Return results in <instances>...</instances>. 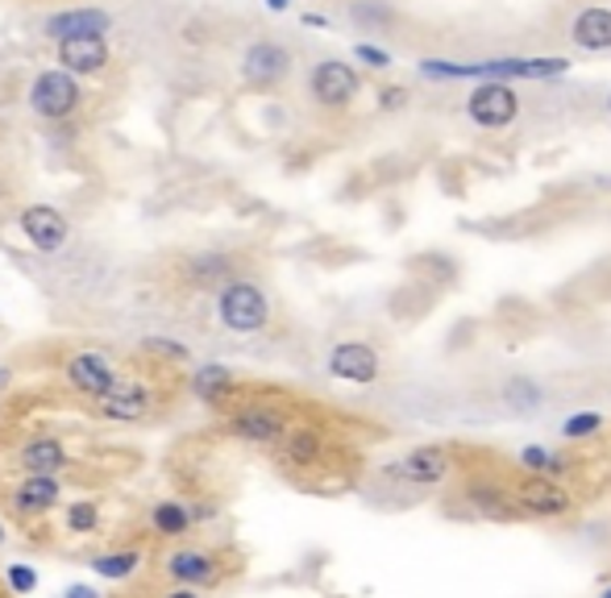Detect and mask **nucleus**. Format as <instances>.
<instances>
[{"label":"nucleus","mask_w":611,"mask_h":598,"mask_svg":"<svg viewBox=\"0 0 611 598\" xmlns=\"http://www.w3.org/2000/svg\"><path fill=\"white\" fill-rule=\"evenodd\" d=\"M138 466V449L105 445L71 424H50L43 412L13 399L0 403V474H96L121 482Z\"/></svg>","instance_id":"f257e3e1"},{"label":"nucleus","mask_w":611,"mask_h":598,"mask_svg":"<svg viewBox=\"0 0 611 598\" xmlns=\"http://www.w3.org/2000/svg\"><path fill=\"white\" fill-rule=\"evenodd\" d=\"M184 395H188V366H171L138 350H126V366L117 374V383L84 415L113 429H150V424H163Z\"/></svg>","instance_id":"f03ea898"},{"label":"nucleus","mask_w":611,"mask_h":598,"mask_svg":"<svg viewBox=\"0 0 611 598\" xmlns=\"http://www.w3.org/2000/svg\"><path fill=\"white\" fill-rule=\"evenodd\" d=\"M271 466L279 478H287L295 491L308 495H338L345 486H354L359 454H350V445L325 415H299L287 433L279 436L271 454Z\"/></svg>","instance_id":"7ed1b4c3"},{"label":"nucleus","mask_w":611,"mask_h":598,"mask_svg":"<svg viewBox=\"0 0 611 598\" xmlns=\"http://www.w3.org/2000/svg\"><path fill=\"white\" fill-rule=\"evenodd\" d=\"M304 412L308 408L295 395L242 378L237 391L230 395V403L212 415H216V433L225 441L242 445V449H254V454H271L279 445V436L287 433Z\"/></svg>","instance_id":"20e7f679"},{"label":"nucleus","mask_w":611,"mask_h":598,"mask_svg":"<svg viewBox=\"0 0 611 598\" xmlns=\"http://www.w3.org/2000/svg\"><path fill=\"white\" fill-rule=\"evenodd\" d=\"M146 574L175 586H188L200 595L212 590H225L230 582H237L246 574V553L221 537H188V540H171L150 549Z\"/></svg>","instance_id":"39448f33"},{"label":"nucleus","mask_w":611,"mask_h":598,"mask_svg":"<svg viewBox=\"0 0 611 598\" xmlns=\"http://www.w3.org/2000/svg\"><path fill=\"white\" fill-rule=\"evenodd\" d=\"M126 516L129 507L108 499V491H80V495L67 499L63 507L34 532V540H25V544H34L43 553H84L87 558V553H96L101 544L117 537Z\"/></svg>","instance_id":"423d86ee"},{"label":"nucleus","mask_w":611,"mask_h":598,"mask_svg":"<svg viewBox=\"0 0 611 598\" xmlns=\"http://www.w3.org/2000/svg\"><path fill=\"white\" fill-rule=\"evenodd\" d=\"M117 482L96 474H0V519L34 540V532L80 491H113Z\"/></svg>","instance_id":"0eeeda50"},{"label":"nucleus","mask_w":611,"mask_h":598,"mask_svg":"<svg viewBox=\"0 0 611 598\" xmlns=\"http://www.w3.org/2000/svg\"><path fill=\"white\" fill-rule=\"evenodd\" d=\"M246 258L230 246H196V249H175L158 267L150 270L158 300H167L175 308L188 312V304L209 300L212 291H221L230 279L246 274Z\"/></svg>","instance_id":"6e6552de"},{"label":"nucleus","mask_w":611,"mask_h":598,"mask_svg":"<svg viewBox=\"0 0 611 598\" xmlns=\"http://www.w3.org/2000/svg\"><path fill=\"white\" fill-rule=\"evenodd\" d=\"M221 512V499H200V495H158L150 503L129 507L126 528L138 540H146L150 549L171 544V540L204 537L212 519Z\"/></svg>","instance_id":"1a4fd4ad"},{"label":"nucleus","mask_w":611,"mask_h":598,"mask_svg":"<svg viewBox=\"0 0 611 598\" xmlns=\"http://www.w3.org/2000/svg\"><path fill=\"white\" fill-rule=\"evenodd\" d=\"M212 325L225 337H258L274 325V295L258 274H237L221 291L209 295Z\"/></svg>","instance_id":"9d476101"},{"label":"nucleus","mask_w":611,"mask_h":598,"mask_svg":"<svg viewBox=\"0 0 611 598\" xmlns=\"http://www.w3.org/2000/svg\"><path fill=\"white\" fill-rule=\"evenodd\" d=\"M25 108L43 125L84 121L92 108V92L80 75H71L63 67H46V71H34L25 83Z\"/></svg>","instance_id":"9b49d317"},{"label":"nucleus","mask_w":611,"mask_h":598,"mask_svg":"<svg viewBox=\"0 0 611 598\" xmlns=\"http://www.w3.org/2000/svg\"><path fill=\"white\" fill-rule=\"evenodd\" d=\"M569 59H486V62H445L421 59V75L428 80H553L566 75Z\"/></svg>","instance_id":"f8f14e48"},{"label":"nucleus","mask_w":611,"mask_h":598,"mask_svg":"<svg viewBox=\"0 0 611 598\" xmlns=\"http://www.w3.org/2000/svg\"><path fill=\"white\" fill-rule=\"evenodd\" d=\"M454 512L462 519H486V524H525V512L512 495V482L491 470H470L454 495Z\"/></svg>","instance_id":"ddd939ff"},{"label":"nucleus","mask_w":611,"mask_h":598,"mask_svg":"<svg viewBox=\"0 0 611 598\" xmlns=\"http://www.w3.org/2000/svg\"><path fill=\"white\" fill-rule=\"evenodd\" d=\"M512 495L520 503L525 519H545V524H557L574 512V495L562 478H545V474H525L512 478Z\"/></svg>","instance_id":"4468645a"},{"label":"nucleus","mask_w":611,"mask_h":598,"mask_svg":"<svg viewBox=\"0 0 611 598\" xmlns=\"http://www.w3.org/2000/svg\"><path fill=\"white\" fill-rule=\"evenodd\" d=\"M13 225L22 233V242L34 254H63L71 246V221H67L63 208L55 204H22L17 208V216H13Z\"/></svg>","instance_id":"2eb2a0df"},{"label":"nucleus","mask_w":611,"mask_h":598,"mask_svg":"<svg viewBox=\"0 0 611 598\" xmlns=\"http://www.w3.org/2000/svg\"><path fill=\"white\" fill-rule=\"evenodd\" d=\"M383 474L400 486H416V491H433L445 478L454 474V454L445 445H416L412 454L396 457L383 466Z\"/></svg>","instance_id":"dca6fc26"},{"label":"nucleus","mask_w":611,"mask_h":598,"mask_svg":"<svg viewBox=\"0 0 611 598\" xmlns=\"http://www.w3.org/2000/svg\"><path fill=\"white\" fill-rule=\"evenodd\" d=\"M146 561H150V544L133 537L126 524L117 528V537L108 540V544H101L96 553H87V565H92L105 582L138 578V574L146 570Z\"/></svg>","instance_id":"f3484780"},{"label":"nucleus","mask_w":611,"mask_h":598,"mask_svg":"<svg viewBox=\"0 0 611 598\" xmlns=\"http://www.w3.org/2000/svg\"><path fill=\"white\" fill-rule=\"evenodd\" d=\"M242 80L250 83V87H279V83L292 75V67H295V55L283 46V42H274V38H258L250 42L246 50H242Z\"/></svg>","instance_id":"a211bd4d"},{"label":"nucleus","mask_w":611,"mask_h":598,"mask_svg":"<svg viewBox=\"0 0 611 598\" xmlns=\"http://www.w3.org/2000/svg\"><path fill=\"white\" fill-rule=\"evenodd\" d=\"M359 92H362V80L350 62L320 59L317 67L308 71V96H313L320 108H350Z\"/></svg>","instance_id":"6ab92c4d"},{"label":"nucleus","mask_w":611,"mask_h":598,"mask_svg":"<svg viewBox=\"0 0 611 598\" xmlns=\"http://www.w3.org/2000/svg\"><path fill=\"white\" fill-rule=\"evenodd\" d=\"M466 113H470V121L483 125V129H504V125L516 121L520 96H516V87H512L507 80H483L474 92H470Z\"/></svg>","instance_id":"aec40b11"},{"label":"nucleus","mask_w":611,"mask_h":598,"mask_svg":"<svg viewBox=\"0 0 611 598\" xmlns=\"http://www.w3.org/2000/svg\"><path fill=\"white\" fill-rule=\"evenodd\" d=\"M55 59L63 71L80 75V80H101L113 71V42L108 34H96V38H63L55 42Z\"/></svg>","instance_id":"412c9836"},{"label":"nucleus","mask_w":611,"mask_h":598,"mask_svg":"<svg viewBox=\"0 0 611 598\" xmlns=\"http://www.w3.org/2000/svg\"><path fill=\"white\" fill-rule=\"evenodd\" d=\"M325 366H329V374L341 378V383L371 387V383H379L383 357L371 341H359V337H354V341H338V345L329 350V357H325Z\"/></svg>","instance_id":"4be33fe9"},{"label":"nucleus","mask_w":611,"mask_h":598,"mask_svg":"<svg viewBox=\"0 0 611 598\" xmlns=\"http://www.w3.org/2000/svg\"><path fill=\"white\" fill-rule=\"evenodd\" d=\"M113 30V17L101 4H67L59 13H50L43 21V38L46 42H63V38H96V34H108Z\"/></svg>","instance_id":"5701e85b"},{"label":"nucleus","mask_w":611,"mask_h":598,"mask_svg":"<svg viewBox=\"0 0 611 598\" xmlns=\"http://www.w3.org/2000/svg\"><path fill=\"white\" fill-rule=\"evenodd\" d=\"M237 374L230 366H221V362H204V366H191L188 371V395L191 399H200L209 412H221L225 403H230V395L237 391Z\"/></svg>","instance_id":"b1692460"},{"label":"nucleus","mask_w":611,"mask_h":598,"mask_svg":"<svg viewBox=\"0 0 611 598\" xmlns=\"http://www.w3.org/2000/svg\"><path fill=\"white\" fill-rule=\"evenodd\" d=\"M569 38L578 50H611V9H603V4L583 9L569 25Z\"/></svg>","instance_id":"393cba45"},{"label":"nucleus","mask_w":611,"mask_h":598,"mask_svg":"<svg viewBox=\"0 0 611 598\" xmlns=\"http://www.w3.org/2000/svg\"><path fill=\"white\" fill-rule=\"evenodd\" d=\"M129 350L146 353L154 362H171V366H191V350L179 341V337H163V332H146V337H138Z\"/></svg>","instance_id":"a878e982"},{"label":"nucleus","mask_w":611,"mask_h":598,"mask_svg":"<svg viewBox=\"0 0 611 598\" xmlns=\"http://www.w3.org/2000/svg\"><path fill=\"white\" fill-rule=\"evenodd\" d=\"M504 403H507V412L532 415V412H541L545 391H541V383H537V378L516 374V378H507V383H504Z\"/></svg>","instance_id":"bb28decb"},{"label":"nucleus","mask_w":611,"mask_h":598,"mask_svg":"<svg viewBox=\"0 0 611 598\" xmlns=\"http://www.w3.org/2000/svg\"><path fill=\"white\" fill-rule=\"evenodd\" d=\"M117 598H204V595H200V590H188V586H175V582L154 578V574L142 570L138 578H129V586Z\"/></svg>","instance_id":"cd10ccee"},{"label":"nucleus","mask_w":611,"mask_h":598,"mask_svg":"<svg viewBox=\"0 0 611 598\" xmlns=\"http://www.w3.org/2000/svg\"><path fill=\"white\" fill-rule=\"evenodd\" d=\"M520 470H525V474L562 478L569 470V461L562 454L545 449V445H525V449H520Z\"/></svg>","instance_id":"c85d7f7f"},{"label":"nucleus","mask_w":611,"mask_h":598,"mask_svg":"<svg viewBox=\"0 0 611 598\" xmlns=\"http://www.w3.org/2000/svg\"><path fill=\"white\" fill-rule=\"evenodd\" d=\"M350 17L359 21V25H387L396 13L387 9V0H354L350 4Z\"/></svg>","instance_id":"c756f323"},{"label":"nucleus","mask_w":611,"mask_h":598,"mask_svg":"<svg viewBox=\"0 0 611 598\" xmlns=\"http://www.w3.org/2000/svg\"><path fill=\"white\" fill-rule=\"evenodd\" d=\"M22 200V179H17V166H9L0 159V212L9 216V208H17Z\"/></svg>","instance_id":"7c9ffc66"},{"label":"nucleus","mask_w":611,"mask_h":598,"mask_svg":"<svg viewBox=\"0 0 611 598\" xmlns=\"http://www.w3.org/2000/svg\"><path fill=\"white\" fill-rule=\"evenodd\" d=\"M599 429H603V415L599 412H578L562 424V436H566V441H583V436L599 433Z\"/></svg>","instance_id":"2f4dec72"},{"label":"nucleus","mask_w":611,"mask_h":598,"mask_svg":"<svg viewBox=\"0 0 611 598\" xmlns=\"http://www.w3.org/2000/svg\"><path fill=\"white\" fill-rule=\"evenodd\" d=\"M4 586L22 598L38 586V574H34V570H25V565H9V570H4Z\"/></svg>","instance_id":"473e14b6"},{"label":"nucleus","mask_w":611,"mask_h":598,"mask_svg":"<svg viewBox=\"0 0 611 598\" xmlns=\"http://www.w3.org/2000/svg\"><path fill=\"white\" fill-rule=\"evenodd\" d=\"M354 59L366 62V67H391V55L379 50V46H371V42H359V46H354Z\"/></svg>","instance_id":"72a5a7b5"},{"label":"nucleus","mask_w":611,"mask_h":598,"mask_svg":"<svg viewBox=\"0 0 611 598\" xmlns=\"http://www.w3.org/2000/svg\"><path fill=\"white\" fill-rule=\"evenodd\" d=\"M403 101H408V92H403V87H383V92H379V104H383V108H391V113H396V108H403Z\"/></svg>","instance_id":"f704fd0d"},{"label":"nucleus","mask_w":611,"mask_h":598,"mask_svg":"<svg viewBox=\"0 0 611 598\" xmlns=\"http://www.w3.org/2000/svg\"><path fill=\"white\" fill-rule=\"evenodd\" d=\"M63 598H101V595H96V590H87V586H71Z\"/></svg>","instance_id":"c9c22d12"},{"label":"nucleus","mask_w":611,"mask_h":598,"mask_svg":"<svg viewBox=\"0 0 611 598\" xmlns=\"http://www.w3.org/2000/svg\"><path fill=\"white\" fill-rule=\"evenodd\" d=\"M267 9H271V13H287V9H292V0H267Z\"/></svg>","instance_id":"e433bc0d"},{"label":"nucleus","mask_w":611,"mask_h":598,"mask_svg":"<svg viewBox=\"0 0 611 598\" xmlns=\"http://www.w3.org/2000/svg\"><path fill=\"white\" fill-rule=\"evenodd\" d=\"M9 378H13V371H9V366H0V391L9 387Z\"/></svg>","instance_id":"4c0bfd02"},{"label":"nucleus","mask_w":611,"mask_h":598,"mask_svg":"<svg viewBox=\"0 0 611 598\" xmlns=\"http://www.w3.org/2000/svg\"><path fill=\"white\" fill-rule=\"evenodd\" d=\"M0 598H17L13 590H9V586H4V578H0Z\"/></svg>","instance_id":"58836bf2"},{"label":"nucleus","mask_w":611,"mask_h":598,"mask_svg":"<svg viewBox=\"0 0 611 598\" xmlns=\"http://www.w3.org/2000/svg\"><path fill=\"white\" fill-rule=\"evenodd\" d=\"M595 598H611V582H608V586H603V590H599Z\"/></svg>","instance_id":"ea45409f"},{"label":"nucleus","mask_w":611,"mask_h":598,"mask_svg":"<svg viewBox=\"0 0 611 598\" xmlns=\"http://www.w3.org/2000/svg\"><path fill=\"white\" fill-rule=\"evenodd\" d=\"M0 544H4V519H0Z\"/></svg>","instance_id":"a19ab883"},{"label":"nucleus","mask_w":611,"mask_h":598,"mask_svg":"<svg viewBox=\"0 0 611 598\" xmlns=\"http://www.w3.org/2000/svg\"><path fill=\"white\" fill-rule=\"evenodd\" d=\"M608 113H611V96H608Z\"/></svg>","instance_id":"79ce46f5"}]
</instances>
